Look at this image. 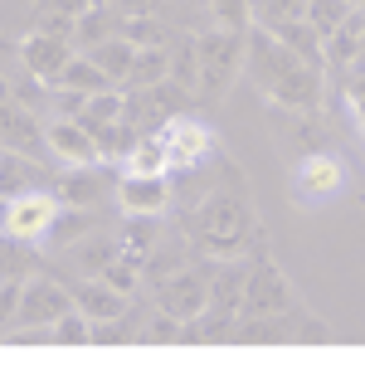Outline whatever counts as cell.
Segmentation results:
<instances>
[{
  "instance_id": "ac0fdd59",
  "label": "cell",
  "mask_w": 365,
  "mask_h": 365,
  "mask_svg": "<svg viewBox=\"0 0 365 365\" xmlns=\"http://www.w3.org/2000/svg\"><path fill=\"white\" fill-rule=\"evenodd\" d=\"M190 258H195V249H190L185 229H166V225H161L156 244H151V249H146V258H141V282L151 287V282L166 278V273H175L180 263H190Z\"/></svg>"
},
{
  "instance_id": "44dd1931",
  "label": "cell",
  "mask_w": 365,
  "mask_h": 365,
  "mask_svg": "<svg viewBox=\"0 0 365 365\" xmlns=\"http://www.w3.org/2000/svg\"><path fill=\"white\" fill-rule=\"evenodd\" d=\"M34 273H44V253L29 239H15V234H0V282H25Z\"/></svg>"
},
{
  "instance_id": "9a60e30c",
  "label": "cell",
  "mask_w": 365,
  "mask_h": 365,
  "mask_svg": "<svg viewBox=\"0 0 365 365\" xmlns=\"http://www.w3.org/2000/svg\"><path fill=\"white\" fill-rule=\"evenodd\" d=\"M365 58V10L351 5L331 34H322V68H351Z\"/></svg>"
},
{
  "instance_id": "d4e9b609",
  "label": "cell",
  "mask_w": 365,
  "mask_h": 365,
  "mask_svg": "<svg viewBox=\"0 0 365 365\" xmlns=\"http://www.w3.org/2000/svg\"><path fill=\"white\" fill-rule=\"evenodd\" d=\"M83 54L103 68V78H108V83L122 88V83H127V68H132V54H137V49H132L122 34H108V39H98L93 49H83Z\"/></svg>"
},
{
  "instance_id": "8d00e7d4",
  "label": "cell",
  "mask_w": 365,
  "mask_h": 365,
  "mask_svg": "<svg viewBox=\"0 0 365 365\" xmlns=\"http://www.w3.org/2000/svg\"><path fill=\"white\" fill-rule=\"evenodd\" d=\"M117 15H161L166 10V0H113Z\"/></svg>"
},
{
  "instance_id": "4dcf8cb0",
  "label": "cell",
  "mask_w": 365,
  "mask_h": 365,
  "mask_svg": "<svg viewBox=\"0 0 365 365\" xmlns=\"http://www.w3.org/2000/svg\"><path fill=\"white\" fill-rule=\"evenodd\" d=\"M166 54H170V78L180 88L195 93V34H180V39H166Z\"/></svg>"
},
{
  "instance_id": "6da1fadb",
  "label": "cell",
  "mask_w": 365,
  "mask_h": 365,
  "mask_svg": "<svg viewBox=\"0 0 365 365\" xmlns=\"http://www.w3.org/2000/svg\"><path fill=\"white\" fill-rule=\"evenodd\" d=\"M225 185H215L210 195L185 210V239L200 258H253L268 249V234L258 225V210L249 200V185L234 166H225Z\"/></svg>"
},
{
  "instance_id": "ab89813d",
  "label": "cell",
  "mask_w": 365,
  "mask_h": 365,
  "mask_svg": "<svg viewBox=\"0 0 365 365\" xmlns=\"http://www.w3.org/2000/svg\"><path fill=\"white\" fill-rule=\"evenodd\" d=\"M351 5H361V0H351Z\"/></svg>"
},
{
  "instance_id": "5b68a950",
  "label": "cell",
  "mask_w": 365,
  "mask_h": 365,
  "mask_svg": "<svg viewBox=\"0 0 365 365\" xmlns=\"http://www.w3.org/2000/svg\"><path fill=\"white\" fill-rule=\"evenodd\" d=\"M225 341H253V346H278V341H331V327L302 312V302L268 317H234Z\"/></svg>"
},
{
  "instance_id": "83f0119b",
  "label": "cell",
  "mask_w": 365,
  "mask_h": 365,
  "mask_svg": "<svg viewBox=\"0 0 365 365\" xmlns=\"http://www.w3.org/2000/svg\"><path fill=\"white\" fill-rule=\"evenodd\" d=\"M170 78V54L166 44H151V49H137L132 54V68H127V88H151Z\"/></svg>"
},
{
  "instance_id": "7a4b0ae2",
  "label": "cell",
  "mask_w": 365,
  "mask_h": 365,
  "mask_svg": "<svg viewBox=\"0 0 365 365\" xmlns=\"http://www.w3.org/2000/svg\"><path fill=\"white\" fill-rule=\"evenodd\" d=\"M244 68L268 98L273 113H317L327 98V68L292 54L282 39H273L263 25L244 29Z\"/></svg>"
},
{
  "instance_id": "484cf974",
  "label": "cell",
  "mask_w": 365,
  "mask_h": 365,
  "mask_svg": "<svg viewBox=\"0 0 365 365\" xmlns=\"http://www.w3.org/2000/svg\"><path fill=\"white\" fill-rule=\"evenodd\" d=\"M117 170H127V175H166V146H161V137L156 132H146V137H137L132 146H127V156L117 161Z\"/></svg>"
},
{
  "instance_id": "cb8c5ba5",
  "label": "cell",
  "mask_w": 365,
  "mask_h": 365,
  "mask_svg": "<svg viewBox=\"0 0 365 365\" xmlns=\"http://www.w3.org/2000/svg\"><path fill=\"white\" fill-rule=\"evenodd\" d=\"M98 220H103V210H93V205H58L54 225H49V244L54 249H68L73 239H83L88 229H98Z\"/></svg>"
},
{
  "instance_id": "7402d4cb",
  "label": "cell",
  "mask_w": 365,
  "mask_h": 365,
  "mask_svg": "<svg viewBox=\"0 0 365 365\" xmlns=\"http://www.w3.org/2000/svg\"><path fill=\"white\" fill-rule=\"evenodd\" d=\"M156 234H161V215H122V229H117V258H127V263H137L146 258V249L156 244Z\"/></svg>"
},
{
  "instance_id": "277c9868",
  "label": "cell",
  "mask_w": 365,
  "mask_h": 365,
  "mask_svg": "<svg viewBox=\"0 0 365 365\" xmlns=\"http://www.w3.org/2000/svg\"><path fill=\"white\" fill-rule=\"evenodd\" d=\"M346 185H351V170H346V161L331 156L327 146L302 151V156L292 161V170H287V195H292V205H307V210L336 200Z\"/></svg>"
},
{
  "instance_id": "836d02e7",
  "label": "cell",
  "mask_w": 365,
  "mask_h": 365,
  "mask_svg": "<svg viewBox=\"0 0 365 365\" xmlns=\"http://www.w3.org/2000/svg\"><path fill=\"white\" fill-rule=\"evenodd\" d=\"M98 278L108 282V287H117L122 297H137V287H141V268H137V263H127V258H113V263H108V268H103Z\"/></svg>"
},
{
  "instance_id": "d6986e66",
  "label": "cell",
  "mask_w": 365,
  "mask_h": 365,
  "mask_svg": "<svg viewBox=\"0 0 365 365\" xmlns=\"http://www.w3.org/2000/svg\"><path fill=\"white\" fill-rule=\"evenodd\" d=\"M68 297H73V307L83 312L88 322H108L117 312H127V302H132V297H122L117 287H108L103 278H73L68 282Z\"/></svg>"
},
{
  "instance_id": "52a82bcc",
  "label": "cell",
  "mask_w": 365,
  "mask_h": 365,
  "mask_svg": "<svg viewBox=\"0 0 365 365\" xmlns=\"http://www.w3.org/2000/svg\"><path fill=\"white\" fill-rule=\"evenodd\" d=\"M151 297H156V312H166L175 322H195L205 312V297H210V258H190L180 263L175 273H166L161 282H151Z\"/></svg>"
},
{
  "instance_id": "5bb4252c",
  "label": "cell",
  "mask_w": 365,
  "mask_h": 365,
  "mask_svg": "<svg viewBox=\"0 0 365 365\" xmlns=\"http://www.w3.org/2000/svg\"><path fill=\"white\" fill-rule=\"evenodd\" d=\"M113 200L122 215H166L170 205V175H117L113 185Z\"/></svg>"
},
{
  "instance_id": "e575fe53",
  "label": "cell",
  "mask_w": 365,
  "mask_h": 365,
  "mask_svg": "<svg viewBox=\"0 0 365 365\" xmlns=\"http://www.w3.org/2000/svg\"><path fill=\"white\" fill-rule=\"evenodd\" d=\"M302 10H307V0H258L253 20L258 25H282V20H302Z\"/></svg>"
},
{
  "instance_id": "4fadbf2b",
  "label": "cell",
  "mask_w": 365,
  "mask_h": 365,
  "mask_svg": "<svg viewBox=\"0 0 365 365\" xmlns=\"http://www.w3.org/2000/svg\"><path fill=\"white\" fill-rule=\"evenodd\" d=\"M0 146H10V151H25V156H39V161H49V146H44V122L34 117V108L15 103L10 93L0 98Z\"/></svg>"
},
{
  "instance_id": "f35d334b",
  "label": "cell",
  "mask_w": 365,
  "mask_h": 365,
  "mask_svg": "<svg viewBox=\"0 0 365 365\" xmlns=\"http://www.w3.org/2000/svg\"><path fill=\"white\" fill-rule=\"evenodd\" d=\"M0 234H5V200H0Z\"/></svg>"
},
{
  "instance_id": "2e32d148",
  "label": "cell",
  "mask_w": 365,
  "mask_h": 365,
  "mask_svg": "<svg viewBox=\"0 0 365 365\" xmlns=\"http://www.w3.org/2000/svg\"><path fill=\"white\" fill-rule=\"evenodd\" d=\"M44 146L49 156H58L63 166H83V161H98V141L78 117H54L44 122Z\"/></svg>"
},
{
  "instance_id": "8992f818",
  "label": "cell",
  "mask_w": 365,
  "mask_h": 365,
  "mask_svg": "<svg viewBox=\"0 0 365 365\" xmlns=\"http://www.w3.org/2000/svg\"><path fill=\"white\" fill-rule=\"evenodd\" d=\"M287 307H297V287L287 282L278 258H268V249L253 253L244 268V287H239V317H268Z\"/></svg>"
},
{
  "instance_id": "7c38bea8",
  "label": "cell",
  "mask_w": 365,
  "mask_h": 365,
  "mask_svg": "<svg viewBox=\"0 0 365 365\" xmlns=\"http://www.w3.org/2000/svg\"><path fill=\"white\" fill-rule=\"evenodd\" d=\"M49 190H54L58 205H93V210H103V200L113 195V185H108V166H103V161H83V166L54 170Z\"/></svg>"
},
{
  "instance_id": "30bf717a",
  "label": "cell",
  "mask_w": 365,
  "mask_h": 365,
  "mask_svg": "<svg viewBox=\"0 0 365 365\" xmlns=\"http://www.w3.org/2000/svg\"><path fill=\"white\" fill-rule=\"evenodd\" d=\"M73 54H78V49H73V39H68V34H44V29H29L25 39H20V49H15L20 68H25L29 78H39L44 88L58 83L63 63H68Z\"/></svg>"
},
{
  "instance_id": "f1b7e54d",
  "label": "cell",
  "mask_w": 365,
  "mask_h": 365,
  "mask_svg": "<svg viewBox=\"0 0 365 365\" xmlns=\"http://www.w3.org/2000/svg\"><path fill=\"white\" fill-rule=\"evenodd\" d=\"M273 39H282L292 54H302V58H312V63H322V34L307 25V20H282V25H263Z\"/></svg>"
},
{
  "instance_id": "603a6c76",
  "label": "cell",
  "mask_w": 365,
  "mask_h": 365,
  "mask_svg": "<svg viewBox=\"0 0 365 365\" xmlns=\"http://www.w3.org/2000/svg\"><path fill=\"white\" fill-rule=\"evenodd\" d=\"M117 15L113 5H103V0H93V5H83L78 15H73V29H68V39H73V49L83 54V49H93L98 39H108V34H117Z\"/></svg>"
},
{
  "instance_id": "8fae6325",
  "label": "cell",
  "mask_w": 365,
  "mask_h": 365,
  "mask_svg": "<svg viewBox=\"0 0 365 365\" xmlns=\"http://www.w3.org/2000/svg\"><path fill=\"white\" fill-rule=\"evenodd\" d=\"M58 215V200L54 190L44 185V190H25V195L5 200V234H15V239H29V244H44V234L54 225Z\"/></svg>"
},
{
  "instance_id": "f546056e",
  "label": "cell",
  "mask_w": 365,
  "mask_h": 365,
  "mask_svg": "<svg viewBox=\"0 0 365 365\" xmlns=\"http://www.w3.org/2000/svg\"><path fill=\"white\" fill-rule=\"evenodd\" d=\"M117 34L132 44V49H151V44H166V20L161 15H122L117 20Z\"/></svg>"
},
{
  "instance_id": "1f68e13d",
  "label": "cell",
  "mask_w": 365,
  "mask_h": 365,
  "mask_svg": "<svg viewBox=\"0 0 365 365\" xmlns=\"http://www.w3.org/2000/svg\"><path fill=\"white\" fill-rule=\"evenodd\" d=\"M49 336H54L58 346H83V341H93V322H88V317H83L78 307H68L63 317H54Z\"/></svg>"
},
{
  "instance_id": "ffe728a7",
  "label": "cell",
  "mask_w": 365,
  "mask_h": 365,
  "mask_svg": "<svg viewBox=\"0 0 365 365\" xmlns=\"http://www.w3.org/2000/svg\"><path fill=\"white\" fill-rule=\"evenodd\" d=\"M63 253H68V263H73V273H78V278H98V273L117 258V239L98 225V229H88L83 239H73Z\"/></svg>"
},
{
  "instance_id": "ba28073f",
  "label": "cell",
  "mask_w": 365,
  "mask_h": 365,
  "mask_svg": "<svg viewBox=\"0 0 365 365\" xmlns=\"http://www.w3.org/2000/svg\"><path fill=\"white\" fill-rule=\"evenodd\" d=\"M156 137H161V146H166V166L170 170H200L205 161L220 156V137H215V127H205V122L190 117V113L166 117V122L156 127ZM170 170H166V175H170Z\"/></svg>"
},
{
  "instance_id": "9c48e42d",
  "label": "cell",
  "mask_w": 365,
  "mask_h": 365,
  "mask_svg": "<svg viewBox=\"0 0 365 365\" xmlns=\"http://www.w3.org/2000/svg\"><path fill=\"white\" fill-rule=\"evenodd\" d=\"M68 307H73V297H68V282L34 273V278L20 282V297H15L10 331H25V327H54V317H63Z\"/></svg>"
},
{
  "instance_id": "d6a6232c",
  "label": "cell",
  "mask_w": 365,
  "mask_h": 365,
  "mask_svg": "<svg viewBox=\"0 0 365 365\" xmlns=\"http://www.w3.org/2000/svg\"><path fill=\"white\" fill-rule=\"evenodd\" d=\"M210 15L220 29H249L253 25V5L249 0H210Z\"/></svg>"
},
{
  "instance_id": "d590c367",
  "label": "cell",
  "mask_w": 365,
  "mask_h": 365,
  "mask_svg": "<svg viewBox=\"0 0 365 365\" xmlns=\"http://www.w3.org/2000/svg\"><path fill=\"white\" fill-rule=\"evenodd\" d=\"M141 331H146V341H180V322L166 317V312H156L151 322H141Z\"/></svg>"
},
{
  "instance_id": "3957f363",
  "label": "cell",
  "mask_w": 365,
  "mask_h": 365,
  "mask_svg": "<svg viewBox=\"0 0 365 365\" xmlns=\"http://www.w3.org/2000/svg\"><path fill=\"white\" fill-rule=\"evenodd\" d=\"M244 73V29H200L195 34V93L220 103Z\"/></svg>"
},
{
  "instance_id": "e0dca14e",
  "label": "cell",
  "mask_w": 365,
  "mask_h": 365,
  "mask_svg": "<svg viewBox=\"0 0 365 365\" xmlns=\"http://www.w3.org/2000/svg\"><path fill=\"white\" fill-rule=\"evenodd\" d=\"M49 180H54L49 161L0 146V200H15V195H25V190H44Z\"/></svg>"
},
{
  "instance_id": "74e56055",
  "label": "cell",
  "mask_w": 365,
  "mask_h": 365,
  "mask_svg": "<svg viewBox=\"0 0 365 365\" xmlns=\"http://www.w3.org/2000/svg\"><path fill=\"white\" fill-rule=\"evenodd\" d=\"M83 5H93V0H39L34 10H39V15H78Z\"/></svg>"
},
{
  "instance_id": "4316f807",
  "label": "cell",
  "mask_w": 365,
  "mask_h": 365,
  "mask_svg": "<svg viewBox=\"0 0 365 365\" xmlns=\"http://www.w3.org/2000/svg\"><path fill=\"white\" fill-rule=\"evenodd\" d=\"M54 88H68V93L88 98V93H103V88H117V83H108V78H103V68H98L88 54H73L68 63H63V73H58Z\"/></svg>"
}]
</instances>
